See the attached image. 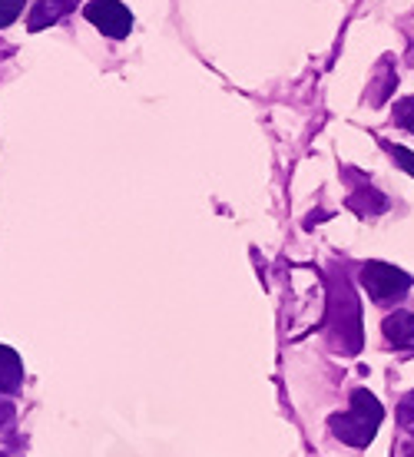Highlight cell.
<instances>
[{"label": "cell", "mask_w": 414, "mask_h": 457, "mask_svg": "<svg viewBox=\"0 0 414 457\" xmlns=\"http://www.w3.org/2000/svg\"><path fill=\"white\" fill-rule=\"evenodd\" d=\"M398 445H394V457H414V391L404 395L398 404Z\"/></svg>", "instance_id": "obj_6"}, {"label": "cell", "mask_w": 414, "mask_h": 457, "mask_svg": "<svg viewBox=\"0 0 414 457\" xmlns=\"http://www.w3.org/2000/svg\"><path fill=\"white\" fill-rule=\"evenodd\" d=\"M381 421H385V408L371 391L358 388L352 391V408L345 414H332L328 428L338 441H345L348 447H368L378 435Z\"/></svg>", "instance_id": "obj_1"}, {"label": "cell", "mask_w": 414, "mask_h": 457, "mask_svg": "<svg viewBox=\"0 0 414 457\" xmlns=\"http://www.w3.org/2000/svg\"><path fill=\"white\" fill-rule=\"evenodd\" d=\"M13 418V408L7 404V401H0V424H7Z\"/></svg>", "instance_id": "obj_12"}, {"label": "cell", "mask_w": 414, "mask_h": 457, "mask_svg": "<svg viewBox=\"0 0 414 457\" xmlns=\"http://www.w3.org/2000/svg\"><path fill=\"white\" fill-rule=\"evenodd\" d=\"M328 338L338 352L355 354L361 348V305H358L355 292L348 288L345 295V312L338 309V302L332 298V312H328Z\"/></svg>", "instance_id": "obj_3"}, {"label": "cell", "mask_w": 414, "mask_h": 457, "mask_svg": "<svg viewBox=\"0 0 414 457\" xmlns=\"http://www.w3.org/2000/svg\"><path fill=\"white\" fill-rule=\"evenodd\" d=\"M385 146H388V143H385ZM388 153H392L394 162H398L402 170H408V172L414 176V153H411V149H404V146H388Z\"/></svg>", "instance_id": "obj_11"}, {"label": "cell", "mask_w": 414, "mask_h": 457, "mask_svg": "<svg viewBox=\"0 0 414 457\" xmlns=\"http://www.w3.org/2000/svg\"><path fill=\"white\" fill-rule=\"evenodd\" d=\"M23 381V361L21 354L7 348V345H0V395H13V391L21 388Z\"/></svg>", "instance_id": "obj_8"}, {"label": "cell", "mask_w": 414, "mask_h": 457, "mask_svg": "<svg viewBox=\"0 0 414 457\" xmlns=\"http://www.w3.org/2000/svg\"><path fill=\"white\" fill-rule=\"evenodd\" d=\"M394 123L402 126V129H408V133H414V96H408V100H402V104L394 106Z\"/></svg>", "instance_id": "obj_9"}, {"label": "cell", "mask_w": 414, "mask_h": 457, "mask_svg": "<svg viewBox=\"0 0 414 457\" xmlns=\"http://www.w3.org/2000/svg\"><path fill=\"white\" fill-rule=\"evenodd\" d=\"M361 286L371 295V302L378 305H394L408 295V288L414 286V278L402 269H394L388 262H365L361 269Z\"/></svg>", "instance_id": "obj_2"}, {"label": "cell", "mask_w": 414, "mask_h": 457, "mask_svg": "<svg viewBox=\"0 0 414 457\" xmlns=\"http://www.w3.org/2000/svg\"><path fill=\"white\" fill-rule=\"evenodd\" d=\"M23 11V0H0V30L11 27Z\"/></svg>", "instance_id": "obj_10"}, {"label": "cell", "mask_w": 414, "mask_h": 457, "mask_svg": "<svg viewBox=\"0 0 414 457\" xmlns=\"http://www.w3.org/2000/svg\"><path fill=\"white\" fill-rule=\"evenodd\" d=\"M73 4L77 0H40L34 11H30V17H27V30H44V27H50V23H57L63 13L73 11Z\"/></svg>", "instance_id": "obj_7"}, {"label": "cell", "mask_w": 414, "mask_h": 457, "mask_svg": "<svg viewBox=\"0 0 414 457\" xmlns=\"http://www.w3.org/2000/svg\"><path fill=\"white\" fill-rule=\"evenodd\" d=\"M83 17L100 30L104 37H113V40H123V37L133 30V13L120 4V0H90L83 7Z\"/></svg>", "instance_id": "obj_4"}, {"label": "cell", "mask_w": 414, "mask_h": 457, "mask_svg": "<svg viewBox=\"0 0 414 457\" xmlns=\"http://www.w3.org/2000/svg\"><path fill=\"white\" fill-rule=\"evenodd\" d=\"M381 332H385L388 345L414 352V312H392L388 319L381 321Z\"/></svg>", "instance_id": "obj_5"}]
</instances>
